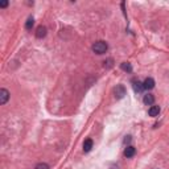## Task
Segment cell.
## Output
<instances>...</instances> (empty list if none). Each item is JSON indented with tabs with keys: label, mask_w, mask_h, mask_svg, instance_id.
Returning <instances> with one entry per match:
<instances>
[{
	"label": "cell",
	"mask_w": 169,
	"mask_h": 169,
	"mask_svg": "<svg viewBox=\"0 0 169 169\" xmlns=\"http://www.w3.org/2000/svg\"><path fill=\"white\" fill-rule=\"evenodd\" d=\"M107 49H108V45L104 41H96L92 45V52L96 53V54H104L107 52Z\"/></svg>",
	"instance_id": "6da1fadb"
},
{
	"label": "cell",
	"mask_w": 169,
	"mask_h": 169,
	"mask_svg": "<svg viewBox=\"0 0 169 169\" xmlns=\"http://www.w3.org/2000/svg\"><path fill=\"white\" fill-rule=\"evenodd\" d=\"M114 95L116 99H122L126 95V87L123 86V84H118L116 87L114 88Z\"/></svg>",
	"instance_id": "7a4b0ae2"
},
{
	"label": "cell",
	"mask_w": 169,
	"mask_h": 169,
	"mask_svg": "<svg viewBox=\"0 0 169 169\" xmlns=\"http://www.w3.org/2000/svg\"><path fill=\"white\" fill-rule=\"evenodd\" d=\"M8 99H10V92L6 88H2L0 90V104H6Z\"/></svg>",
	"instance_id": "3957f363"
},
{
	"label": "cell",
	"mask_w": 169,
	"mask_h": 169,
	"mask_svg": "<svg viewBox=\"0 0 169 169\" xmlns=\"http://www.w3.org/2000/svg\"><path fill=\"white\" fill-rule=\"evenodd\" d=\"M135 153H136V149L133 148L132 145H127L126 149H124V156H126L127 159L133 157V156H135Z\"/></svg>",
	"instance_id": "277c9868"
},
{
	"label": "cell",
	"mask_w": 169,
	"mask_h": 169,
	"mask_svg": "<svg viewBox=\"0 0 169 169\" xmlns=\"http://www.w3.org/2000/svg\"><path fill=\"white\" fill-rule=\"evenodd\" d=\"M143 86H144V90H152V88L155 87V79L153 78H147L143 82Z\"/></svg>",
	"instance_id": "5b68a950"
},
{
	"label": "cell",
	"mask_w": 169,
	"mask_h": 169,
	"mask_svg": "<svg viewBox=\"0 0 169 169\" xmlns=\"http://www.w3.org/2000/svg\"><path fill=\"white\" fill-rule=\"evenodd\" d=\"M45 36H46V26L40 25L38 28L36 29V37L37 38H42V37H45Z\"/></svg>",
	"instance_id": "8992f818"
},
{
	"label": "cell",
	"mask_w": 169,
	"mask_h": 169,
	"mask_svg": "<svg viewBox=\"0 0 169 169\" xmlns=\"http://www.w3.org/2000/svg\"><path fill=\"white\" fill-rule=\"evenodd\" d=\"M132 86H133L135 92H139V94L144 90V86H143V83H141L140 81H132Z\"/></svg>",
	"instance_id": "52a82bcc"
},
{
	"label": "cell",
	"mask_w": 169,
	"mask_h": 169,
	"mask_svg": "<svg viewBox=\"0 0 169 169\" xmlns=\"http://www.w3.org/2000/svg\"><path fill=\"white\" fill-rule=\"evenodd\" d=\"M143 102H144V104H147V106H153V103H155V96H153L152 94H147V95H144V98H143Z\"/></svg>",
	"instance_id": "ba28073f"
},
{
	"label": "cell",
	"mask_w": 169,
	"mask_h": 169,
	"mask_svg": "<svg viewBox=\"0 0 169 169\" xmlns=\"http://www.w3.org/2000/svg\"><path fill=\"white\" fill-rule=\"evenodd\" d=\"M149 116H159L160 114V107L159 106H151V108L148 110Z\"/></svg>",
	"instance_id": "9c48e42d"
},
{
	"label": "cell",
	"mask_w": 169,
	"mask_h": 169,
	"mask_svg": "<svg viewBox=\"0 0 169 169\" xmlns=\"http://www.w3.org/2000/svg\"><path fill=\"white\" fill-rule=\"evenodd\" d=\"M92 148V140L91 139H86L83 143V151L84 152H90Z\"/></svg>",
	"instance_id": "30bf717a"
},
{
	"label": "cell",
	"mask_w": 169,
	"mask_h": 169,
	"mask_svg": "<svg viewBox=\"0 0 169 169\" xmlns=\"http://www.w3.org/2000/svg\"><path fill=\"white\" fill-rule=\"evenodd\" d=\"M120 68H122L123 72H127V73H131L132 72V66H131L130 62H123V64L120 65Z\"/></svg>",
	"instance_id": "8fae6325"
},
{
	"label": "cell",
	"mask_w": 169,
	"mask_h": 169,
	"mask_svg": "<svg viewBox=\"0 0 169 169\" xmlns=\"http://www.w3.org/2000/svg\"><path fill=\"white\" fill-rule=\"evenodd\" d=\"M33 25H34V19L33 17H28V20H26V23H25V28L30 30L33 28Z\"/></svg>",
	"instance_id": "7c38bea8"
},
{
	"label": "cell",
	"mask_w": 169,
	"mask_h": 169,
	"mask_svg": "<svg viewBox=\"0 0 169 169\" xmlns=\"http://www.w3.org/2000/svg\"><path fill=\"white\" fill-rule=\"evenodd\" d=\"M36 169H50V168H49V165L45 163H40L36 165Z\"/></svg>",
	"instance_id": "4fadbf2b"
},
{
	"label": "cell",
	"mask_w": 169,
	"mask_h": 169,
	"mask_svg": "<svg viewBox=\"0 0 169 169\" xmlns=\"http://www.w3.org/2000/svg\"><path fill=\"white\" fill-rule=\"evenodd\" d=\"M131 140H132V139H131V136H126V137H124V141H123V143L127 145V144H130V143H131Z\"/></svg>",
	"instance_id": "5bb4252c"
},
{
	"label": "cell",
	"mask_w": 169,
	"mask_h": 169,
	"mask_svg": "<svg viewBox=\"0 0 169 169\" xmlns=\"http://www.w3.org/2000/svg\"><path fill=\"white\" fill-rule=\"evenodd\" d=\"M8 4H10V3H8L7 0H4V2H2V3H0V7H2V8H6V7L8 6Z\"/></svg>",
	"instance_id": "9a60e30c"
}]
</instances>
